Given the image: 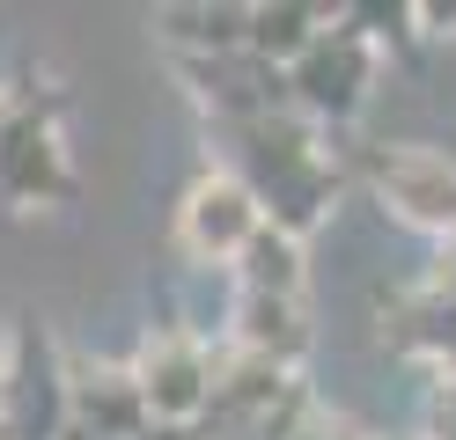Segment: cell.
I'll use <instances>...</instances> for the list:
<instances>
[{"mask_svg": "<svg viewBox=\"0 0 456 440\" xmlns=\"http://www.w3.org/2000/svg\"><path fill=\"white\" fill-rule=\"evenodd\" d=\"M214 132H221V147H228L221 162L258 191L265 228L309 243V235L331 220L346 176H338V162L324 155V132L309 125L295 103H288V110H265V117H243V125H214Z\"/></svg>", "mask_w": 456, "mask_h": 440, "instance_id": "obj_1", "label": "cell"}, {"mask_svg": "<svg viewBox=\"0 0 456 440\" xmlns=\"http://www.w3.org/2000/svg\"><path fill=\"white\" fill-rule=\"evenodd\" d=\"M74 198V162L60 140V96L37 81L0 88V213H45Z\"/></svg>", "mask_w": 456, "mask_h": 440, "instance_id": "obj_2", "label": "cell"}, {"mask_svg": "<svg viewBox=\"0 0 456 440\" xmlns=\"http://www.w3.org/2000/svg\"><path fill=\"white\" fill-rule=\"evenodd\" d=\"M361 184L383 205L397 228L427 235V243H449L456 235V162L427 140H383L361 155Z\"/></svg>", "mask_w": 456, "mask_h": 440, "instance_id": "obj_3", "label": "cell"}, {"mask_svg": "<svg viewBox=\"0 0 456 440\" xmlns=\"http://www.w3.org/2000/svg\"><path fill=\"white\" fill-rule=\"evenodd\" d=\"M376 74H383V44L368 37L354 15H331V29L288 67V103L317 132L324 125H354L361 103H368V88H376Z\"/></svg>", "mask_w": 456, "mask_h": 440, "instance_id": "obj_4", "label": "cell"}, {"mask_svg": "<svg viewBox=\"0 0 456 440\" xmlns=\"http://www.w3.org/2000/svg\"><path fill=\"white\" fill-rule=\"evenodd\" d=\"M214 345L191 331V323H155L133 352V381L148 396L155 433H199L214 419Z\"/></svg>", "mask_w": 456, "mask_h": 440, "instance_id": "obj_5", "label": "cell"}, {"mask_svg": "<svg viewBox=\"0 0 456 440\" xmlns=\"http://www.w3.org/2000/svg\"><path fill=\"white\" fill-rule=\"evenodd\" d=\"M258 228H265V205H258V191H250L228 162L199 169L184 184V198H177V220H169L177 250L191 264H207V272H236V257L258 243Z\"/></svg>", "mask_w": 456, "mask_h": 440, "instance_id": "obj_6", "label": "cell"}, {"mask_svg": "<svg viewBox=\"0 0 456 440\" xmlns=\"http://www.w3.org/2000/svg\"><path fill=\"white\" fill-rule=\"evenodd\" d=\"M67 367L37 316L8 323V352H0V440H60L67 433Z\"/></svg>", "mask_w": 456, "mask_h": 440, "instance_id": "obj_7", "label": "cell"}, {"mask_svg": "<svg viewBox=\"0 0 456 440\" xmlns=\"http://www.w3.org/2000/svg\"><path fill=\"white\" fill-rule=\"evenodd\" d=\"M376 338L390 360H412V367H435L449 374L456 367V301H442L435 286H397L376 301Z\"/></svg>", "mask_w": 456, "mask_h": 440, "instance_id": "obj_8", "label": "cell"}, {"mask_svg": "<svg viewBox=\"0 0 456 440\" xmlns=\"http://www.w3.org/2000/svg\"><path fill=\"white\" fill-rule=\"evenodd\" d=\"M67 411L96 440H148L155 433L148 396L133 381V360H74L67 367Z\"/></svg>", "mask_w": 456, "mask_h": 440, "instance_id": "obj_9", "label": "cell"}, {"mask_svg": "<svg viewBox=\"0 0 456 440\" xmlns=\"http://www.w3.org/2000/svg\"><path fill=\"white\" fill-rule=\"evenodd\" d=\"M309 345H317L309 301H280V293H236V308H228V352H250V360H273V367L302 374Z\"/></svg>", "mask_w": 456, "mask_h": 440, "instance_id": "obj_10", "label": "cell"}, {"mask_svg": "<svg viewBox=\"0 0 456 440\" xmlns=\"http://www.w3.org/2000/svg\"><path fill=\"white\" fill-rule=\"evenodd\" d=\"M155 37L177 44V59H228V52H250V8H214V0H191V8H162L155 15Z\"/></svg>", "mask_w": 456, "mask_h": 440, "instance_id": "obj_11", "label": "cell"}, {"mask_svg": "<svg viewBox=\"0 0 456 440\" xmlns=\"http://www.w3.org/2000/svg\"><path fill=\"white\" fill-rule=\"evenodd\" d=\"M324 29H331V8H317V0H250V59H265L280 74H288Z\"/></svg>", "mask_w": 456, "mask_h": 440, "instance_id": "obj_12", "label": "cell"}, {"mask_svg": "<svg viewBox=\"0 0 456 440\" xmlns=\"http://www.w3.org/2000/svg\"><path fill=\"white\" fill-rule=\"evenodd\" d=\"M236 286L243 293L302 301V286H309V243H295V235H280V228H258V243L236 257Z\"/></svg>", "mask_w": 456, "mask_h": 440, "instance_id": "obj_13", "label": "cell"}, {"mask_svg": "<svg viewBox=\"0 0 456 440\" xmlns=\"http://www.w3.org/2000/svg\"><path fill=\"white\" fill-rule=\"evenodd\" d=\"M280 440H361V433H354L346 419H324V411L309 404V411H302V419H295L288 433H280Z\"/></svg>", "mask_w": 456, "mask_h": 440, "instance_id": "obj_14", "label": "cell"}, {"mask_svg": "<svg viewBox=\"0 0 456 440\" xmlns=\"http://www.w3.org/2000/svg\"><path fill=\"white\" fill-rule=\"evenodd\" d=\"M427 286H435L442 301H456V235H449V243H435V272H427Z\"/></svg>", "mask_w": 456, "mask_h": 440, "instance_id": "obj_15", "label": "cell"}, {"mask_svg": "<svg viewBox=\"0 0 456 440\" xmlns=\"http://www.w3.org/2000/svg\"><path fill=\"white\" fill-rule=\"evenodd\" d=\"M60 440H96V433H89V426H74V419H67V433H60Z\"/></svg>", "mask_w": 456, "mask_h": 440, "instance_id": "obj_16", "label": "cell"}, {"mask_svg": "<svg viewBox=\"0 0 456 440\" xmlns=\"http://www.w3.org/2000/svg\"><path fill=\"white\" fill-rule=\"evenodd\" d=\"M390 440H419V433H390Z\"/></svg>", "mask_w": 456, "mask_h": 440, "instance_id": "obj_17", "label": "cell"}, {"mask_svg": "<svg viewBox=\"0 0 456 440\" xmlns=\"http://www.w3.org/2000/svg\"><path fill=\"white\" fill-rule=\"evenodd\" d=\"M449 374H456V367H449Z\"/></svg>", "mask_w": 456, "mask_h": 440, "instance_id": "obj_18", "label": "cell"}]
</instances>
